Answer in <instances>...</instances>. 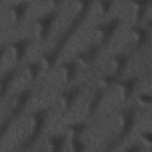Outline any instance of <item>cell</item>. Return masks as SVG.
<instances>
[{"label":"cell","mask_w":152,"mask_h":152,"mask_svg":"<svg viewBox=\"0 0 152 152\" xmlns=\"http://www.w3.org/2000/svg\"><path fill=\"white\" fill-rule=\"evenodd\" d=\"M87 2H86V4L83 5L81 10L80 11L77 17L73 20L72 23L61 37L53 51H52L50 53L47 54L44 56V59L49 66H52L53 65L58 53L65 45V42L69 39L71 34L74 31L75 28L78 27V26L80 24L87 14L88 10V8L90 7V5L87 4Z\"/></svg>","instance_id":"1"},{"label":"cell","mask_w":152,"mask_h":152,"mask_svg":"<svg viewBox=\"0 0 152 152\" xmlns=\"http://www.w3.org/2000/svg\"><path fill=\"white\" fill-rule=\"evenodd\" d=\"M124 126L119 134L113 138L106 147V151H110L119 145L130 132L134 124L135 113L132 109H127L124 113Z\"/></svg>","instance_id":"2"},{"label":"cell","mask_w":152,"mask_h":152,"mask_svg":"<svg viewBox=\"0 0 152 152\" xmlns=\"http://www.w3.org/2000/svg\"><path fill=\"white\" fill-rule=\"evenodd\" d=\"M46 114L47 113L46 110H40L34 113V119L35 124L34 129L28 139L24 142V143L21 146L23 149H26L28 148L39 138L44 126Z\"/></svg>","instance_id":"3"},{"label":"cell","mask_w":152,"mask_h":152,"mask_svg":"<svg viewBox=\"0 0 152 152\" xmlns=\"http://www.w3.org/2000/svg\"><path fill=\"white\" fill-rule=\"evenodd\" d=\"M119 24V20L113 19L98 26L97 30L102 35V41L103 44H106L110 40Z\"/></svg>","instance_id":"4"},{"label":"cell","mask_w":152,"mask_h":152,"mask_svg":"<svg viewBox=\"0 0 152 152\" xmlns=\"http://www.w3.org/2000/svg\"><path fill=\"white\" fill-rule=\"evenodd\" d=\"M116 64L115 72L110 75L104 78L105 82L107 83H112L116 80L118 76L123 72L128 61V58L124 55H119L113 58Z\"/></svg>","instance_id":"5"},{"label":"cell","mask_w":152,"mask_h":152,"mask_svg":"<svg viewBox=\"0 0 152 152\" xmlns=\"http://www.w3.org/2000/svg\"><path fill=\"white\" fill-rule=\"evenodd\" d=\"M55 17V14L52 12L38 18L36 23L40 27V36L42 38H45L49 34L52 23Z\"/></svg>","instance_id":"6"},{"label":"cell","mask_w":152,"mask_h":152,"mask_svg":"<svg viewBox=\"0 0 152 152\" xmlns=\"http://www.w3.org/2000/svg\"><path fill=\"white\" fill-rule=\"evenodd\" d=\"M137 82L138 79L137 78H131L124 80L119 83V86L122 90V94L124 99H126L129 97Z\"/></svg>","instance_id":"7"},{"label":"cell","mask_w":152,"mask_h":152,"mask_svg":"<svg viewBox=\"0 0 152 152\" xmlns=\"http://www.w3.org/2000/svg\"><path fill=\"white\" fill-rule=\"evenodd\" d=\"M28 45V41L26 39L19 40L11 45L14 50L15 59L17 61H20L23 58Z\"/></svg>","instance_id":"8"},{"label":"cell","mask_w":152,"mask_h":152,"mask_svg":"<svg viewBox=\"0 0 152 152\" xmlns=\"http://www.w3.org/2000/svg\"><path fill=\"white\" fill-rule=\"evenodd\" d=\"M30 96V91L29 90H26L22 91L19 94L16 105L14 107V108L12 109V113L14 115H18L23 110Z\"/></svg>","instance_id":"9"},{"label":"cell","mask_w":152,"mask_h":152,"mask_svg":"<svg viewBox=\"0 0 152 152\" xmlns=\"http://www.w3.org/2000/svg\"><path fill=\"white\" fill-rule=\"evenodd\" d=\"M79 88L75 87L73 88L62 94V99L64 102V106L66 108H68L72 104L76 97L79 93Z\"/></svg>","instance_id":"10"},{"label":"cell","mask_w":152,"mask_h":152,"mask_svg":"<svg viewBox=\"0 0 152 152\" xmlns=\"http://www.w3.org/2000/svg\"><path fill=\"white\" fill-rule=\"evenodd\" d=\"M97 52L98 47L96 45H93L87 51L81 53L79 58L86 63H90L94 61Z\"/></svg>","instance_id":"11"},{"label":"cell","mask_w":152,"mask_h":152,"mask_svg":"<svg viewBox=\"0 0 152 152\" xmlns=\"http://www.w3.org/2000/svg\"><path fill=\"white\" fill-rule=\"evenodd\" d=\"M62 67L64 70L66 81L69 82L72 80L77 70V64L74 62H66L62 65Z\"/></svg>","instance_id":"12"},{"label":"cell","mask_w":152,"mask_h":152,"mask_svg":"<svg viewBox=\"0 0 152 152\" xmlns=\"http://www.w3.org/2000/svg\"><path fill=\"white\" fill-rule=\"evenodd\" d=\"M65 139L62 136H53L49 140L51 150L53 151H61L64 145Z\"/></svg>","instance_id":"13"},{"label":"cell","mask_w":152,"mask_h":152,"mask_svg":"<svg viewBox=\"0 0 152 152\" xmlns=\"http://www.w3.org/2000/svg\"><path fill=\"white\" fill-rule=\"evenodd\" d=\"M15 74H16L15 71H11L7 72L4 75V76L2 77L1 80V93L2 96L7 91L8 86H10V83L14 78Z\"/></svg>","instance_id":"14"},{"label":"cell","mask_w":152,"mask_h":152,"mask_svg":"<svg viewBox=\"0 0 152 152\" xmlns=\"http://www.w3.org/2000/svg\"><path fill=\"white\" fill-rule=\"evenodd\" d=\"M133 31L137 36V43L138 45L144 44L148 39V33L147 30L144 28L136 27L133 28Z\"/></svg>","instance_id":"15"},{"label":"cell","mask_w":152,"mask_h":152,"mask_svg":"<svg viewBox=\"0 0 152 152\" xmlns=\"http://www.w3.org/2000/svg\"><path fill=\"white\" fill-rule=\"evenodd\" d=\"M26 9V5L25 3H22L19 5H17L14 7L13 10L14 11V15H15V22L18 23L21 19L22 18L24 12Z\"/></svg>","instance_id":"16"},{"label":"cell","mask_w":152,"mask_h":152,"mask_svg":"<svg viewBox=\"0 0 152 152\" xmlns=\"http://www.w3.org/2000/svg\"><path fill=\"white\" fill-rule=\"evenodd\" d=\"M103 92L101 90L98 91L94 95L92 101L91 102V103L90 104V107H89V112L90 113H93L95 109H96V107H97V106L99 105V103L102 97Z\"/></svg>","instance_id":"17"},{"label":"cell","mask_w":152,"mask_h":152,"mask_svg":"<svg viewBox=\"0 0 152 152\" xmlns=\"http://www.w3.org/2000/svg\"><path fill=\"white\" fill-rule=\"evenodd\" d=\"M86 125L84 123L75 124L71 126V130L73 134V138H79L81 134L85 129Z\"/></svg>","instance_id":"18"},{"label":"cell","mask_w":152,"mask_h":152,"mask_svg":"<svg viewBox=\"0 0 152 152\" xmlns=\"http://www.w3.org/2000/svg\"><path fill=\"white\" fill-rule=\"evenodd\" d=\"M40 70V65L38 63H31L27 65V71L31 79L36 78Z\"/></svg>","instance_id":"19"},{"label":"cell","mask_w":152,"mask_h":152,"mask_svg":"<svg viewBox=\"0 0 152 152\" xmlns=\"http://www.w3.org/2000/svg\"><path fill=\"white\" fill-rule=\"evenodd\" d=\"M72 147L74 151H82L84 150V145L79 138H72Z\"/></svg>","instance_id":"20"},{"label":"cell","mask_w":152,"mask_h":152,"mask_svg":"<svg viewBox=\"0 0 152 152\" xmlns=\"http://www.w3.org/2000/svg\"><path fill=\"white\" fill-rule=\"evenodd\" d=\"M140 100H141L142 102H145V103H150L151 102V97L150 96L148 95V94H141L140 96Z\"/></svg>","instance_id":"21"},{"label":"cell","mask_w":152,"mask_h":152,"mask_svg":"<svg viewBox=\"0 0 152 152\" xmlns=\"http://www.w3.org/2000/svg\"><path fill=\"white\" fill-rule=\"evenodd\" d=\"M142 137L144 140H145L149 144H151V134L150 133L146 132V133L142 134Z\"/></svg>","instance_id":"22"},{"label":"cell","mask_w":152,"mask_h":152,"mask_svg":"<svg viewBox=\"0 0 152 152\" xmlns=\"http://www.w3.org/2000/svg\"><path fill=\"white\" fill-rule=\"evenodd\" d=\"M141 147L139 145H132L126 150V151H141Z\"/></svg>","instance_id":"23"}]
</instances>
